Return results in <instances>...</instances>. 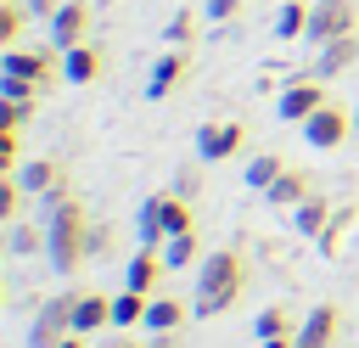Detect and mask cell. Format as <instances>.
<instances>
[{
  "label": "cell",
  "mask_w": 359,
  "mask_h": 348,
  "mask_svg": "<svg viewBox=\"0 0 359 348\" xmlns=\"http://www.w3.org/2000/svg\"><path fill=\"white\" fill-rule=\"evenodd\" d=\"M348 135H353V112H348V107H337V101H325V107L303 123V140H309L314 152H337Z\"/></svg>",
  "instance_id": "ba28073f"
},
{
  "label": "cell",
  "mask_w": 359,
  "mask_h": 348,
  "mask_svg": "<svg viewBox=\"0 0 359 348\" xmlns=\"http://www.w3.org/2000/svg\"><path fill=\"white\" fill-rule=\"evenodd\" d=\"M101 67H107V56L84 39V45H73V51H62V79L67 84H95L101 79Z\"/></svg>",
  "instance_id": "9a60e30c"
},
{
  "label": "cell",
  "mask_w": 359,
  "mask_h": 348,
  "mask_svg": "<svg viewBox=\"0 0 359 348\" xmlns=\"http://www.w3.org/2000/svg\"><path fill=\"white\" fill-rule=\"evenodd\" d=\"M73 309H79V286L45 297V309H39L34 326H28V348H56L62 337H73Z\"/></svg>",
  "instance_id": "277c9868"
},
{
  "label": "cell",
  "mask_w": 359,
  "mask_h": 348,
  "mask_svg": "<svg viewBox=\"0 0 359 348\" xmlns=\"http://www.w3.org/2000/svg\"><path fill=\"white\" fill-rule=\"evenodd\" d=\"M107 348H146V342H135V337H118V342H107Z\"/></svg>",
  "instance_id": "ab89813d"
},
{
  "label": "cell",
  "mask_w": 359,
  "mask_h": 348,
  "mask_svg": "<svg viewBox=\"0 0 359 348\" xmlns=\"http://www.w3.org/2000/svg\"><path fill=\"white\" fill-rule=\"evenodd\" d=\"M112 253V225H90V258H107Z\"/></svg>",
  "instance_id": "836d02e7"
},
{
  "label": "cell",
  "mask_w": 359,
  "mask_h": 348,
  "mask_svg": "<svg viewBox=\"0 0 359 348\" xmlns=\"http://www.w3.org/2000/svg\"><path fill=\"white\" fill-rule=\"evenodd\" d=\"M353 129H359V107H353Z\"/></svg>",
  "instance_id": "60d3db41"
},
{
  "label": "cell",
  "mask_w": 359,
  "mask_h": 348,
  "mask_svg": "<svg viewBox=\"0 0 359 348\" xmlns=\"http://www.w3.org/2000/svg\"><path fill=\"white\" fill-rule=\"evenodd\" d=\"M309 6H314V0H286V6H280V17H275V34H280V39L309 34Z\"/></svg>",
  "instance_id": "603a6c76"
},
{
  "label": "cell",
  "mask_w": 359,
  "mask_h": 348,
  "mask_svg": "<svg viewBox=\"0 0 359 348\" xmlns=\"http://www.w3.org/2000/svg\"><path fill=\"white\" fill-rule=\"evenodd\" d=\"M146 348H180V331H151V342Z\"/></svg>",
  "instance_id": "8d00e7d4"
},
{
  "label": "cell",
  "mask_w": 359,
  "mask_h": 348,
  "mask_svg": "<svg viewBox=\"0 0 359 348\" xmlns=\"http://www.w3.org/2000/svg\"><path fill=\"white\" fill-rule=\"evenodd\" d=\"M196 314V303L174 297V292H151V309H146V331H185V320Z\"/></svg>",
  "instance_id": "5bb4252c"
},
{
  "label": "cell",
  "mask_w": 359,
  "mask_h": 348,
  "mask_svg": "<svg viewBox=\"0 0 359 348\" xmlns=\"http://www.w3.org/2000/svg\"><path fill=\"white\" fill-rule=\"evenodd\" d=\"M56 348H84V337H79V331H73V337H62V342H56Z\"/></svg>",
  "instance_id": "f35d334b"
},
{
  "label": "cell",
  "mask_w": 359,
  "mask_h": 348,
  "mask_svg": "<svg viewBox=\"0 0 359 348\" xmlns=\"http://www.w3.org/2000/svg\"><path fill=\"white\" fill-rule=\"evenodd\" d=\"M101 326H112V297H107V292H79L73 331H79V337H90V331H101Z\"/></svg>",
  "instance_id": "ac0fdd59"
},
{
  "label": "cell",
  "mask_w": 359,
  "mask_h": 348,
  "mask_svg": "<svg viewBox=\"0 0 359 348\" xmlns=\"http://www.w3.org/2000/svg\"><path fill=\"white\" fill-rule=\"evenodd\" d=\"M163 34H168V45H180V51H191V45H196V11H174Z\"/></svg>",
  "instance_id": "83f0119b"
},
{
  "label": "cell",
  "mask_w": 359,
  "mask_h": 348,
  "mask_svg": "<svg viewBox=\"0 0 359 348\" xmlns=\"http://www.w3.org/2000/svg\"><path fill=\"white\" fill-rule=\"evenodd\" d=\"M303 196H314V180H309L303 168H292V163H286V174L264 191V202H269V208H297Z\"/></svg>",
  "instance_id": "e0dca14e"
},
{
  "label": "cell",
  "mask_w": 359,
  "mask_h": 348,
  "mask_svg": "<svg viewBox=\"0 0 359 348\" xmlns=\"http://www.w3.org/2000/svg\"><path fill=\"white\" fill-rule=\"evenodd\" d=\"M22 22H28V6L22 0H0V45L6 51L22 39Z\"/></svg>",
  "instance_id": "cb8c5ba5"
},
{
  "label": "cell",
  "mask_w": 359,
  "mask_h": 348,
  "mask_svg": "<svg viewBox=\"0 0 359 348\" xmlns=\"http://www.w3.org/2000/svg\"><path fill=\"white\" fill-rule=\"evenodd\" d=\"M337 331H342V309L337 303H314L297 326V348H337Z\"/></svg>",
  "instance_id": "7c38bea8"
},
{
  "label": "cell",
  "mask_w": 359,
  "mask_h": 348,
  "mask_svg": "<svg viewBox=\"0 0 359 348\" xmlns=\"http://www.w3.org/2000/svg\"><path fill=\"white\" fill-rule=\"evenodd\" d=\"M22 185H17V174H0V219L6 225H17V213H22Z\"/></svg>",
  "instance_id": "f1b7e54d"
},
{
  "label": "cell",
  "mask_w": 359,
  "mask_h": 348,
  "mask_svg": "<svg viewBox=\"0 0 359 348\" xmlns=\"http://www.w3.org/2000/svg\"><path fill=\"white\" fill-rule=\"evenodd\" d=\"M208 17L213 22H230V17H241V0H208Z\"/></svg>",
  "instance_id": "e575fe53"
},
{
  "label": "cell",
  "mask_w": 359,
  "mask_h": 348,
  "mask_svg": "<svg viewBox=\"0 0 359 348\" xmlns=\"http://www.w3.org/2000/svg\"><path fill=\"white\" fill-rule=\"evenodd\" d=\"M6 247H11L17 258H34V253L45 247V230H39V225H11V236H6Z\"/></svg>",
  "instance_id": "4316f807"
},
{
  "label": "cell",
  "mask_w": 359,
  "mask_h": 348,
  "mask_svg": "<svg viewBox=\"0 0 359 348\" xmlns=\"http://www.w3.org/2000/svg\"><path fill=\"white\" fill-rule=\"evenodd\" d=\"M280 174H286V157H275V152H258V157L247 163V185H252V191H269Z\"/></svg>",
  "instance_id": "7402d4cb"
},
{
  "label": "cell",
  "mask_w": 359,
  "mask_h": 348,
  "mask_svg": "<svg viewBox=\"0 0 359 348\" xmlns=\"http://www.w3.org/2000/svg\"><path fill=\"white\" fill-rule=\"evenodd\" d=\"M22 6H28V17H45V22H50V17H56V6H62V0H22Z\"/></svg>",
  "instance_id": "d590c367"
},
{
  "label": "cell",
  "mask_w": 359,
  "mask_h": 348,
  "mask_svg": "<svg viewBox=\"0 0 359 348\" xmlns=\"http://www.w3.org/2000/svg\"><path fill=\"white\" fill-rule=\"evenodd\" d=\"M185 73H191V51H180V45H174V51H163V56L151 62L146 95H151V101H168V95H174L180 84H185Z\"/></svg>",
  "instance_id": "8fae6325"
},
{
  "label": "cell",
  "mask_w": 359,
  "mask_h": 348,
  "mask_svg": "<svg viewBox=\"0 0 359 348\" xmlns=\"http://www.w3.org/2000/svg\"><path fill=\"white\" fill-rule=\"evenodd\" d=\"M264 348H297V337H269Z\"/></svg>",
  "instance_id": "74e56055"
},
{
  "label": "cell",
  "mask_w": 359,
  "mask_h": 348,
  "mask_svg": "<svg viewBox=\"0 0 359 348\" xmlns=\"http://www.w3.org/2000/svg\"><path fill=\"white\" fill-rule=\"evenodd\" d=\"M146 309H151V292H135V286H123V292L112 297V326H118V331H129V326H146Z\"/></svg>",
  "instance_id": "ffe728a7"
},
{
  "label": "cell",
  "mask_w": 359,
  "mask_h": 348,
  "mask_svg": "<svg viewBox=\"0 0 359 348\" xmlns=\"http://www.w3.org/2000/svg\"><path fill=\"white\" fill-rule=\"evenodd\" d=\"M241 292H247V258H241L236 247H219V253H208V258L196 264V292H191L196 320H213V314L236 309Z\"/></svg>",
  "instance_id": "7a4b0ae2"
},
{
  "label": "cell",
  "mask_w": 359,
  "mask_h": 348,
  "mask_svg": "<svg viewBox=\"0 0 359 348\" xmlns=\"http://www.w3.org/2000/svg\"><path fill=\"white\" fill-rule=\"evenodd\" d=\"M45 34H50V45H56V51L84 45V39H90V6H84V0H62V6H56V17L45 22Z\"/></svg>",
  "instance_id": "9c48e42d"
},
{
  "label": "cell",
  "mask_w": 359,
  "mask_h": 348,
  "mask_svg": "<svg viewBox=\"0 0 359 348\" xmlns=\"http://www.w3.org/2000/svg\"><path fill=\"white\" fill-rule=\"evenodd\" d=\"M174 191H180V196H191V202H196V191H202V168H196V163H185V168H180V174H174Z\"/></svg>",
  "instance_id": "d6a6232c"
},
{
  "label": "cell",
  "mask_w": 359,
  "mask_h": 348,
  "mask_svg": "<svg viewBox=\"0 0 359 348\" xmlns=\"http://www.w3.org/2000/svg\"><path fill=\"white\" fill-rule=\"evenodd\" d=\"M325 101H331V95H325V79H314V73H297V79H286V84H280V95H275V112H280L286 123H297V129H303V123H309V118H314Z\"/></svg>",
  "instance_id": "5b68a950"
},
{
  "label": "cell",
  "mask_w": 359,
  "mask_h": 348,
  "mask_svg": "<svg viewBox=\"0 0 359 348\" xmlns=\"http://www.w3.org/2000/svg\"><path fill=\"white\" fill-rule=\"evenodd\" d=\"M163 264H168V269H185V264H196V230H185V236H168V241H163Z\"/></svg>",
  "instance_id": "484cf974"
},
{
  "label": "cell",
  "mask_w": 359,
  "mask_h": 348,
  "mask_svg": "<svg viewBox=\"0 0 359 348\" xmlns=\"http://www.w3.org/2000/svg\"><path fill=\"white\" fill-rule=\"evenodd\" d=\"M297 326H303V320H297L286 303H269V309L258 314V326H252V331H258V342H269V337H297Z\"/></svg>",
  "instance_id": "44dd1931"
},
{
  "label": "cell",
  "mask_w": 359,
  "mask_h": 348,
  "mask_svg": "<svg viewBox=\"0 0 359 348\" xmlns=\"http://www.w3.org/2000/svg\"><path fill=\"white\" fill-rule=\"evenodd\" d=\"M0 73H6V79H28V84L50 90V84L62 79V51H56V45H39V51L11 45V51L0 56Z\"/></svg>",
  "instance_id": "3957f363"
},
{
  "label": "cell",
  "mask_w": 359,
  "mask_h": 348,
  "mask_svg": "<svg viewBox=\"0 0 359 348\" xmlns=\"http://www.w3.org/2000/svg\"><path fill=\"white\" fill-rule=\"evenodd\" d=\"M22 129H0V174H17L22 168Z\"/></svg>",
  "instance_id": "f546056e"
},
{
  "label": "cell",
  "mask_w": 359,
  "mask_h": 348,
  "mask_svg": "<svg viewBox=\"0 0 359 348\" xmlns=\"http://www.w3.org/2000/svg\"><path fill=\"white\" fill-rule=\"evenodd\" d=\"M17 185L28 191V196H56V191H67V168H62V157H28L22 168H17Z\"/></svg>",
  "instance_id": "30bf717a"
},
{
  "label": "cell",
  "mask_w": 359,
  "mask_h": 348,
  "mask_svg": "<svg viewBox=\"0 0 359 348\" xmlns=\"http://www.w3.org/2000/svg\"><path fill=\"white\" fill-rule=\"evenodd\" d=\"M45 208H50L45 213V258H50V269L56 275H79L90 264V213H84V202L73 191H56Z\"/></svg>",
  "instance_id": "6da1fadb"
},
{
  "label": "cell",
  "mask_w": 359,
  "mask_h": 348,
  "mask_svg": "<svg viewBox=\"0 0 359 348\" xmlns=\"http://www.w3.org/2000/svg\"><path fill=\"white\" fill-rule=\"evenodd\" d=\"M353 62H359V34H342V39H331V45H314V67H309V73L331 84V79H342Z\"/></svg>",
  "instance_id": "4fadbf2b"
},
{
  "label": "cell",
  "mask_w": 359,
  "mask_h": 348,
  "mask_svg": "<svg viewBox=\"0 0 359 348\" xmlns=\"http://www.w3.org/2000/svg\"><path fill=\"white\" fill-rule=\"evenodd\" d=\"M342 34H359V6L353 0H314L309 6V39L314 45H331Z\"/></svg>",
  "instance_id": "52a82bcc"
},
{
  "label": "cell",
  "mask_w": 359,
  "mask_h": 348,
  "mask_svg": "<svg viewBox=\"0 0 359 348\" xmlns=\"http://www.w3.org/2000/svg\"><path fill=\"white\" fill-rule=\"evenodd\" d=\"M241 146H247L241 118H208L196 129V163H230V157H241Z\"/></svg>",
  "instance_id": "8992f818"
},
{
  "label": "cell",
  "mask_w": 359,
  "mask_h": 348,
  "mask_svg": "<svg viewBox=\"0 0 359 348\" xmlns=\"http://www.w3.org/2000/svg\"><path fill=\"white\" fill-rule=\"evenodd\" d=\"M39 95H45L39 84H28V79H6V73H0V101H39Z\"/></svg>",
  "instance_id": "4dcf8cb0"
},
{
  "label": "cell",
  "mask_w": 359,
  "mask_h": 348,
  "mask_svg": "<svg viewBox=\"0 0 359 348\" xmlns=\"http://www.w3.org/2000/svg\"><path fill=\"white\" fill-rule=\"evenodd\" d=\"M163 247H135V258H129V269H123V286H135V292H157V281H163Z\"/></svg>",
  "instance_id": "2e32d148"
},
{
  "label": "cell",
  "mask_w": 359,
  "mask_h": 348,
  "mask_svg": "<svg viewBox=\"0 0 359 348\" xmlns=\"http://www.w3.org/2000/svg\"><path fill=\"white\" fill-rule=\"evenodd\" d=\"M331 213H337V208L314 191V196H303V202L292 208V225H297V236H314V241H320V236H325V225H331Z\"/></svg>",
  "instance_id": "d6986e66"
},
{
  "label": "cell",
  "mask_w": 359,
  "mask_h": 348,
  "mask_svg": "<svg viewBox=\"0 0 359 348\" xmlns=\"http://www.w3.org/2000/svg\"><path fill=\"white\" fill-rule=\"evenodd\" d=\"M353 213H359L353 202H342V208L331 213V225H325V236H320V253H325V258H331V253L342 247V236H348V225H353Z\"/></svg>",
  "instance_id": "d4e9b609"
},
{
  "label": "cell",
  "mask_w": 359,
  "mask_h": 348,
  "mask_svg": "<svg viewBox=\"0 0 359 348\" xmlns=\"http://www.w3.org/2000/svg\"><path fill=\"white\" fill-rule=\"evenodd\" d=\"M34 118V101H0V129H22Z\"/></svg>",
  "instance_id": "1f68e13d"
}]
</instances>
